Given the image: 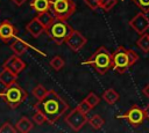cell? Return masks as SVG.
<instances>
[{
	"mask_svg": "<svg viewBox=\"0 0 149 133\" xmlns=\"http://www.w3.org/2000/svg\"><path fill=\"white\" fill-rule=\"evenodd\" d=\"M137 46L144 52V53H148L149 52V34H142L140 36V38L137 39L136 42Z\"/></svg>",
	"mask_w": 149,
	"mask_h": 133,
	"instance_id": "cell-21",
	"label": "cell"
},
{
	"mask_svg": "<svg viewBox=\"0 0 149 133\" xmlns=\"http://www.w3.org/2000/svg\"><path fill=\"white\" fill-rule=\"evenodd\" d=\"M16 34L17 29L8 20H3L2 22H0V39L3 43H9L12 39L15 38Z\"/></svg>",
	"mask_w": 149,
	"mask_h": 133,
	"instance_id": "cell-11",
	"label": "cell"
},
{
	"mask_svg": "<svg viewBox=\"0 0 149 133\" xmlns=\"http://www.w3.org/2000/svg\"><path fill=\"white\" fill-rule=\"evenodd\" d=\"M30 7H31V9H34L37 14H40V13L50 10L51 3H50V0H31Z\"/></svg>",
	"mask_w": 149,
	"mask_h": 133,
	"instance_id": "cell-16",
	"label": "cell"
},
{
	"mask_svg": "<svg viewBox=\"0 0 149 133\" xmlns=\"http://www.w3.org/2000/svg\"><path fill=\"white\" fill-rule=\"evenodd\" d=\"M2 67H3V68H8V69H10L12 72H14L15 74L19 75V74L24 69L26 64H24V61L20 58V56L13 54V56H10L9 58H7V59L5 60Z\"/></svg>",
	"mask_w": 149,
	"mask_h": 133,
	"instance_id": "cell-12",
	"label": "cell"
},
{
	"mask_svg": "<svg viewBox=\"0 0 149 133\" xmlns=\"http://www.w3.org/2000/svg\"><path fill=\"white\" fill-rule=\"evenodd\" d=\"M28 49H29V45H28L24 40H22V39H20V38H15V39L13 40V43L10 44V50H12V51L14 52V54H16V56H22V54H24Z\"/></svg>",
	"mask_w": 149,
	"mask_h": 133,
	"instance_id": "cell-15",
	"label": "cell"
},
{
	"mask_svg": "<svg viewBox=\"0 0 149 133\" xmlns=\"http://www.w3.org/2000/svg\"><path fill=\"white\" fill-rule=\"evenodd\" d=\"M69 109L68 103L54 90H48L47 95L34 104V110L42 112L49 124H55Z\"/></svg>",
	"mask_w": 149,
	"mask_h": 133,
	"instance_id": "cell-1",
	"label": "cell"
},
{
	"mask_svg": "<svg viewBox=\"0 0 149 133\" xmlns=\"http://www.w3.org/2000/svg\"><path fill=\"white\" fill-rule=\"evenodd\" d=\"M139 60V56L135 51L130 49H126L123 46H119L112 53V68L120 74L126 73L130 66H133Z\"/></svg>",
	"mask_w": 149,
	"mask_h": 133,
	"instance_id": "cell-2",
	"label": "cell"
},
{
	"mask_svg": "<svg viewBox=\"0 0 149 133\" xmlns=\"http://www.w3.org/2000/svg\"><path fill=\"white\" fill-rule=\"evenodd\" d=\"M119 94L114 90V89H112V88H109V89H106L105 91H104V94H102V98H104V101L107 103V104H115L118 101H119Z\"/></svg>",
	"mask_w": 149,
	"mask_h": 133,
	"instance_id": "cell-18",
	"label": "cell"
},
{
	"mask_svg": "<svg viewBox=\"0 0 149 133\" xmlns=\"http://www.w3.org/2000/svg\"><path fill=\"white\" fill-rule=\"evenodd\" d=\"M10 1H13V2H14L16 6H22V5H23V3H24L27 0H10Z\"/></svg>",
	"mask_w": 149,
	"mask_h": 133,
	"instance_id": "cell-33",
	"label": "cell"
},
{
	"mask_svg": "<svg viewBox=\"0 0 149 133\" xmlns=\"http://www.w3.org/2000/svg\"><path fill=\"white\" fill-rule=\"evenodd\" d=\"M77 108H78V109H79L81 112H84V113H86V114H87V112H88V111L92 109V108H91V105H90V104H88V103H87L85 99H83V101H81V102H80V103L77 105Z\"/></svg>",
	"mask_w": 149,
	"mask_h": 133,
	"instance_id": "cell-30",
	"label": "cell"
},
{
	"mask_svg": "<svg viewBox=\"0 0 149 133\" xmlns=\"http://www.w3.org/2000/svg\"><path fill=\"white\" fill-rule=\"evenodd\" d=\"M143 113H144V117L147 119H149V104H147L146 108L143 109Z\"/></svg>",
	"mask_w": 149,
	"mask_h": 133,
	"instance_id": "cell-31",
	"label": "cell"
},
{
	"mask_svg": "<svg viewBox=\"0 0 149 133\" xmlns=\"http://www.w3.org/2000/svg\"><path fill=\"white\" fill-rule=\"evenodd\" d=\"M50 12L55 19L66 21L76 10V3L72 0H50Z\"/></svg>",
	"mask_w": 149,
	"mask_h": 133,
	"instance_id": "cell-6",
	"label": "cell"
},
{
	"mask_svg": "<svg viewBox=\"0 0 149 133\" xmlns=\"http://www.w3.org/2000/svg\"><path fill=\"white\" fill-rule=\"evenodd\" d=\"M0 97L6 102V104L10 109H16L27 98V93L21 86L14 82L5 87V90L0 93Z\"/></svg>",
	"mask_w": 149,
	"mask_h": 133,
	"instance_id": "cell-5",
	"label": "cell"
},
{
	"mask_svg": "<svg viewBox=\"0 0 149 133\" xmlns=\"http://www.w3.org/2000/svg\"><path fill=\"white\" fill-rule=\"evenodd\" d=\"M26 30H27L34 38H37V37H40L43 32H45V27L38 21L37 17H34L33 20H30V21L26 24Z\"/></svg>",
	"mask_w": 149,
	"mask_h": 133,
	"instance_id": "cell-13",
	"label": "cell"
},
{
	"mask_svg": "<svg viewBox=\"0 0 149 133\" xmlns=\"http://www.w3.org/2000/svg\"><path fill=\"white\" fill-rule=\"evenodd\" d=\"M116 2L118 0H100V8L108 12L116 5Z\"/></svg>",
	"mask_w": 149,
	"mask_h": 133,
	"instance_id": "cell-27",
	"label": "cell"
},
{
	"mask_svg": "<svg viewBox=\"0 0 149 133\" xmlns=\"http://www.w3.org/2000/svg\"><path fill=\"white\" fill-rule=\"evenodd\" d=\"M81 64L93 67V69L99 74H106L113 66L112 53L105 46H100L87 60L83 61Z\"/></svg>",
	"mask_w": 149,
	"mask_h": 133,
	"instance_id": "cell-3",
	"label": "cell"
},
{
	"mask_svg": "<svg viewBox=\"0 0 149 133\" xmlns=\"http://www.w3.org/2000/svg\"><path fill=\"white\" fill-rule=\"evenodd\" d=\"M121 118L126 119L130 125L137 127V126H140V125L143 123V120H144L146 117H144L143 110H142L140 106L133 105L123 116H121Z\"/></svg>",
	"mask_w": 149,
	"mask_h": 133,
	"instance_id": "cell-8",
	"label": "cell"
},
{
	"mask_svg": "<svg viewBox=\"0 0 149 133\" xmlns=\"http://www.w3.org/2000/svg\"><path fill=\"white\" fill-rule=\"evenodd\" d=\"M37 19H38V21L45 27V29H47V27L54 21V19H55V16L52 15V13L50 12V10H48V12H43V13H40V14H37V16H36Z\"/></svg>",
	"mask_w": 149,
	"mask_h": 133,
	"instance_id": "cell-19",
	"label": "cell"
},
{
	"mask_svg": "<svg viewBox=\"0 0 149 133\" xmlns=\"http://www.w3.org/2000/svg\"><path fill=\"white\" fill-rule=\"evenodd\" d=\"M142 93L144 94V96H146V97H148V98H149V83H148V84H147V86L143 88Z\"/></svg>",
	"mask_w": 149,
	"mask_h": 133,
	"instance_id": "cell-32",
	"label": "cell"
},
{
	"mask_svg": "<svg viewBox=\"0 0 149 133\" xmlns=\"http://www.w3.org/2000/svg\"><path fill=\"white\" fill-rule=\"evenodd\" d=\"M90 105H91V108L93 109V108H95L98 104H99V102H100V97L98 96V95H95L94 93H90L85 98H84Z\"/></svg>",
	"mask_w": 149,
	"mask_h": 133,
	"instance_id": "cell-24",
	"label": "cell"
},
{
	"mask_svg": "<svg viewBox=\"0 0 149 133\" xmlns=\"http://www.w3.org/2000/svg\"><path fill=\"white\" fill-rule=\"evenodd\" d=\"M15 132H17L16 128L10 123H8V121L3 123L0 126V133H15Z\"/></svg>",
	"mask_w": 149,
	"mask_h": 133,
	"instance_id": "cell-28",
	"label": "cell"
},
{
	"mask_svg": "<svg viewBox=\"0 0 149 133\" xmlns=\"http://www.w3.org/2000/svg\"><path fill=\"white\" fill-rule=\"evenodd\" d=\"M87 121L90 123L91 127L94 130H100L105 124V120L100 114H93L91 118L87 119Z\"/></svg>",
	"mask_w": 149,
	"mask_h": 133,
	"instance_id": "cell-20",
	"label": "cell"
},
{
	"mask_svg": "<svg viewBox=\"0 0 149 133\" xmlns=\"http://www.w3.org/2000/svg\"><path fill=\"white\" fill-rule=\"evenodd\" d=\"M64 65H65V61H64V59H63L61 56H56V57H54V58L50 60V66H51L55 71L62 69Z\"/></svg>",
	"mask_w": 149,
	"mask_h": 133,
	"instance_id": "cell-23",
	"label": "cell"
},
{
	"mask_svg": "<svg viewBox=\"0 0 149 133\" xmlns=\"http://www.w3.org/2000/svg\"><path fill=\"white\" fill-rule=\"evenodd\" d=\"M33 127H34L33 121L29 118H27V117H22L16 123V126H15L16 131L17 132H21V133H28V132H30L33 130Z\"/></svg>",
	"mask_w": 149,
	"mask_h": 133,
	"instance_id": "cell-17",
	"label": "cell"
},
{
	"mask_svg": "<svg viewBox=\"0 0 149 133\" xmlns=\"http://www.w3.org/2000/svg\"><path fill=\"white\" fill-rule=\"evenodd\" d=\"M72 30L73 29L71 28V25L69 23H66V21L59 20V19H54V21L47 27L45 32L54 40V43H56L57 45H61L66 42V39L70 36V34L72 32Z\"/></svg>",
	"mask_w": 149,
	"mask_h": 133,
	"instance_id": "cell-4",
	"label": "cell"
},
{
	"mask_svg": "<svg viewBox=\"0 0 149 133\" xmlns=\"http://www.w3.org/2000/svg\"><path fill=\"white\" fill-rule=\"evenodd\" d=\"M33 121H34L36 125H42V124H44V123L47 121V118H45V116H44L42 112L35 110V113L33 114Z\"/></svg>",
	"mask_w": 149,
	"mask_h": 133,
	"instance_id": "cell-25",
	"label": "cell"
},
{
	"mask_svg": "<svg viewBox=\"0 0 149 133\" xmlns=\"http://www.w3.org/2000/svg\"><path fill=\"white\" fill-rule=\"evenodd\" d=\"M87 39L86 37L78 30H72V32L70 34V36L66 39V44L73 51V52H78L85 44H86Z\"/></svg>",
	"mask_w": 149,
	"mask_h": 133,
	"instance_id": "cell-10",
	"label": "cell"
},
{
	"mask_svg": "<svg viewBox=\"0 0 149 133\" xmlns=\"http://www.w3.org/2000/svg\"><path fill=\"white\" fill-rule=\"evenodd\" d=\"M17 80V74H15L14 72H12L8 68H3L0 72V83H2L5 87L9 86L14 82H16Z\"/></svg>",
	"mask_w": 149,
	"mask_h": 133,
	"instance_id": "cell-14",
	"label": "cell"
},
{
	"mask_svg": "<svg viewBox=\"0 0 149 133\" xmlns=\"http://www.w3.org/2000/svg\"><path fill=\"white\" fill-rule=\"evenodd\" d=\"M129 25L135 32H137L139 35H142L149 29V17L143 12L139 13L129 21Z\"/></svg>",
	"mask_w": 149,
	"mask_h": 133,
	"instance_id": "cell-9",
	"label": "cell"
},
{
	"mask_svg": "<svg viewBox=\"0 0 149 133\" xmlns=\"http://www.w3.org/2000/svg\"><path fill=\"white\" fill-rule=\"evenodd\" d=\"M133 2L144 13H149V0H133Z\"/></svg>",
	"mask_w": 149,
	"mask_h": 133,
	"instance_id": "cell-26",
	"label": "cell"
},
{
	"mask_svg": "<svg viewBox=\"0 0 149 133\" xmlns=\"http://www.w3.org/2000/svg\"><path fill=\"white\" fill-rule=\"evenodd\" d=\"M84 2L92 10H95V9L100 8V0H84Z\"/></svg>",
	"mask_w": 149,
	"mask_h": 133,
	"instance_id": "cell-29",
	"label": "cell"
},
{
	"mask_svg": "<svg viewBox=\"0 0 149 133\" xmlns=\"http://www.w3.org/2000/svg\"><path fill=\"white\" fill-rule=\"evenodd\" d=\"M47 93H48V89H47L44 86H42V84H37V86L34 87L33 90H31V94H33V96L35 97L36 101L42 99V98L47 95Z\"/></svg>",
	"mask_w": 149,
	"mask_h": 133,
	"instance_id": "cell-22",
	"label": "cell"
},
{
	"mask_svg": "<svg viewBox=\"0 0 149 133\" xmlns=\"http://www.w3.org/2000/svg\"><path fill=\"white\" fill-rule=\"evenodd\" d=\"M87 119H88V118H87L86 113L81 112L77 106H76L73 110H71L70 113L66 114L65 118H64L65 123H66V124L69 125V127H70L71 130H73L74 132H78V131L87 123Z\"/></svg>",
	"mask_w": 149,
	"mask_h": 133,
	"instance_id": "cell-7",
	"label": "cell"
}]
</instances>
